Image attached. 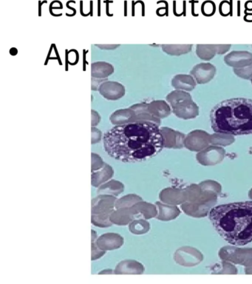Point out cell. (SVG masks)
Segmentation results:
<instances>
[{
  "instance_id": "obj_2",
  "label": "cell",
  "mask_w": 252,
  "mask_h": 284,
  "mask_svg": "<svg viewBox=\"0 0 252 284\" xmlns=\"http://www.w3.org/2000/svg\"><path fill=\"white\" fill-rule=\"evenodd\" d=\"M209 218L222 238L234 246L252 241V201L217 206Z\"/></svg>"
},
{
  "instance_id": "obj_9",
  "label": "cell",
  "mask_w": 252,
  "mask_h": 284,
  "mask_svg": "<svg viewBox=\"0 0 252 284\" xmlns=\"http://www.w3.org/2000/svg\"><path fill=\"white\" fill-rule=\"evenodd\" d=\"M113 175V169L109 164H105L101 170L92 172V185L95 187H99L101 185L109 180Z\"/></svg>"
},
{
  "instance_id": "obj_19",
  "label": "cell",
  "mask_w": 252,
  "mask_h": 284,
  "mask_svg": "<svg viewBox=\"0 0 252 284\" xmlns=\"http://www.w3.org/2000/svg\"><path fill=\"white\" fill-rule=\"evenodd\" d=\"M100 116L97 113V112L92 110V126L94 127V126L97 125L99 122H100Z\"/></svg>"
},
{
  "instance_id": "obj_5",
  "label": "cell",
  "mask_w": 252,
  "mask_h": 284,
  "mask_svg": "<svg viewBox=\"0 0 252 284\" xmlns=\"http://www.w3.org/2000/svg\"><path fill=\"white\" fill-rule=\"evenodd\" d=\"M95 243L101 250H113L122 247L123 238L117 233H106L97 238Z\"/></svg>"
},
{
  "instance_id": "obj_17",
  "label": "cell",
  "mask_w": 252,
  "mask_h": 284,
  "mask_svg": "<svg viewBox=\"0 0 252 284\" xmlns=\"http://www.w3.org/2000/svg\"><path fill=\"white\" fill-rule=\"evenodd\" d=\"M104 164L101 158L95 153H92V172L99 170L104 166Z\"/></svg>"
},
{
  "instance_id": "obj_11",
  "label": "cell",
  "mask_w": 252,
  "mask_h": 284,
  "mask_svg": "<svg viewBox=\"0 0 252 284\" xmlns=\"http://www.w3.org/2000/svg\"><path fill=\"white\" fill-rule=\"evenodd\" d=\"M113 224L116 225H127L133 221L130 215L129 208H119L113 212L109 217Z\"/></svg>"
},
{
  "instance_id": "obj_13",
  "label": "cell",
  "mask_w": 252,
  "mask_h": 284,
  "mask_svg": "<svg viewBox=\"0 0 252 284\" xmlns=\"http://www.w3.org/2000/svg\"><path fill=\"white\" fill-rule=\"evenodd\" d=\"M147 107L148 104H137L132 105L130 108L135 111L137 116V122H151L155 123L152 119V117H150L148 114L149 110Z\"/></svg>"
},
{
  "instance_id": "obj_10",
  "label": "cell",
  "mask_w": 252,
  "mask_h": 284,
  "mask_svg": "<svg viewBox=\"0 0 252 284\" xmlns=\"http://www.w3.org/2000/svg\"><path fill=\"white\" fill-rule=\"evenodd\" d=\"M124 186L121 182L115 180H111L101 185L98 189V194L99 195H109L113 196H118L123 192Z\"/></svg>"
},
{
  "instance_id": "obj_3",
  "label": "cell",
  "mask_w": 252,
  "mask_h": 284,
  "mask_svg": "<svg viewBox=\"0 0 252 284\" xmlns=\"http://www.w3.org/2000/svg\"><path fill=\"white\" fill-rule=\"evenodd\" d=\"M211 128L219 133L252 134V99L233 98L222 101L210 113Z\"/></svg>"
},
{
  "instance_id": "obj_18",
  "label": "cell",
  "mask_w": 252,
  "mask_h": 284,
  "mask_svg": "<svg viewBox=\"0 0 252 284\" xmlns=\"http://www.w3.org/2000/svg\"><path fill=\"white\" fill-rule=\"evenodd\" d=\"M101 139V132L95 127H92V144L99 143Z\"/></svg>"
},
{
  "instance_id": "obj_7",
  "label": "cell",
  "mask_w": 252,
  "mask_h": 284,
  "mask_svg": "<svg viewBox=\"0 0 252 284\" xmlns=\"http://www.w3.org/2000/svg\"><path fill=\"white\" fill-rule=\"evenodd\" d=\"M143 272V265L134 260L122 261L115 269V274L116 275H139Z\"/></svg>"
},
{
  "instance_id": "obj_1",
  "label": "cell",
  "mask_w": 252,
  "mask_h": 284,
  "mask_svg": "<svg viewBox=\"0 0 252 284\" xmlns=\"http://www.w3.org/2000/svg\"><path fill=\"white\" fill-rule=\"evenodd\" d=\"M104 150L109 156L127 163L144 161L157 156L165 145L157 124L135 122L117 125L104 136Z\"/></svg>"
},
{
  "instance_id": "obj_12",
  "label": "cell",
  "mask_w": 252,
  "mask_h": 284,
  "mask_svg": "<svg viewBox=\"0 0 252 284\" xmlns=\"http://www.w3.org/2000/svg\"><path fill=\"white\" fill-rule=\"evenodd\" d=\"M92 76L93 78H101L104 79L111 75L114 72L113 65L107 62L99 61L92 64L91 66Z\"/></svg>"
},
{
  "instance_id": "obj_8",
  "label": "cell",
  "mask_w": 252,
  "mask_h": 284,
  "mask_svg": "<svg viewBox=\"0 0 252 284\" xmlns=\"http://www.w3.org/2000/svg\"><path fill=\"white\" fill-rule=\"evenodd\" d=\"M137 122V116L131 108L116 110L110 116V122L115 125H121Z\"/></svg>"
},
{
  "instance_id": "obj_4",
  "label": "cell",
  "mask_w": 252,
  "mask_h": 284,
  "mask_svg": "<svg viewBox=\"0 0 252 284\" xmlns=\"http://www.w3.org/2000/svg\"><path fill=\"white\" fill-rule=\"evenodd\" d=\"M115 196L99 195L92 200V223L99 227H109L113 225L109 217L115 209Z\"/></svg>"
},
{
  "instance_id": "obj_14",
  "label": "cell",
  "mask_w": 252,
  "mask_h": 284,
  "mask_svg": "<svg viewBox=\"0 0 252 284\" xmlns=\"http://www.w3.org/2000/svg\"><path fill=\"white\" fill-rule=\"evenodd\" d=\"M141 198L135 194H129L118 199L115 204V208H130L131 206L139 201H141Z\"/></svg>"
},
{
  "instance_id": "obj_20",
  "label": "cell",
  "mask_w": 252,
  "mask_h": 284,
  "mask_svg": "<svg viewBox=\"0 0 252 284\" xmlns=\"http://www.w3.org/2000/svg\"><path fill=\"white\" fill-rule=\"evenodd\" d=\"M113 273H115V271L111 269L104 270V271H101V272H99V274H113Z\"/></svg>"
},
{
  "instance_id": "obj_16",
  "label": "cell",
  "mask_w": 252,
  "mask_h": 284,
  "mask_svg": "<svg viewBox=\"0 0 252 284\" xmlns=\"http://www.w3.org/2000/svg\"><path fill=\"white\" fill-rule=\"evenodd\" d=\"M92 261L99 259L104 255L106 251L101 250L97 247L95 241L97 239V234L94 230H92Z\"/></svg>"
},
{
  "instance_id": "obj_6",
  "label": "cell",
  "mask_w": 252,
  "mask_h": 284,
  "mask_svg": "<svg viewBox=\"0 0 252 284\" xmlns=\"http://www.w3.org/2000/svg\"><path fill=\"white\" fill-rule=\"evenodd\" d=\"M99 93L108 100H117L125 94V88L116 82H106L99 87Z\"/></svg>"
},
{
  "instance_id": "obj_15",
  "label": "cell",
  "mask_w": 252,
  "mask_h": 284,
  "mask_svg": "<svg viewBox=\"0 0 252 284\" xmlns=\"http://www.w3.org/2000/svg\"><path fill=\"white\" fill-rule=\"evenodd\" d=\"M129 229L132 234L141 235L148 231L149 223L143 220H133L129 223Z\"/></svg>"
}]
</instances>
